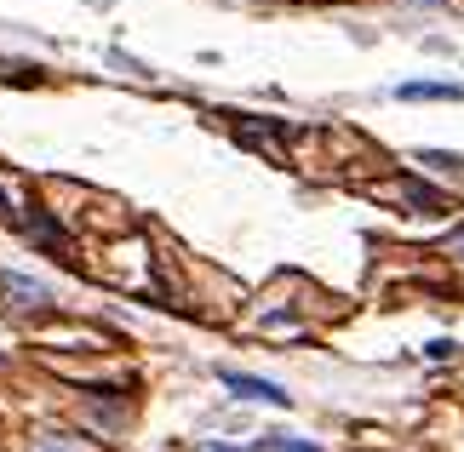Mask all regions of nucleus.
<instances>
[{"instance_id":"nucleus-4","label":"nucleus","mask_w":464,"mask_h":452,"mask_svg":"<svg viewBox=\"0 0 464 452\" xmlns=\"http://www.w3.org/2000/svg\"><path fill=\"white\" fill-rule=\"evenodd\" d=\"M212 452H236V447H212Z\"/></svg>"},{"instance_id":"nucleus-2","label":"nucleus","mask_w":464,"mask_h":452,"mask_svg":"<svg viewBox=\"0 0 464 452\" xmlns=\"http://www.w3.org/2000/svg\"><path fill=\"white\" fill-rule=\"evenodd\" d=\"M396 98H407V103H436V98H464V86H424V81H413V86H396Z\"/></svg>"},{"instance_id":"nucleus-3","label":"nucleus","mask_w":464,"mask_h":452,"mask_svg":"<svg viewBox=\"0 0 464 452\" xmlns=\"http://www.w3.org/2000/svg\"><path fill=\"white\" fill-rule=\"evenodd\" d=\"M258 452H321V447H310V441H287V436H270Z\"/></svg>"},{"instance_id":"nucleus-1","label":"nucleus","mask_w":464,"mask_h":452,"mask_svg":"<svg viewBox=\"0 0 464 452\" xmlns=\"http://www.w3.org/2000/svg\"><path fill=\"white\" fill-rule=\"evenodd\" d=\"M224 384L241 395V401H270V407H287L293 395L281 389V384H270V378H246V372H224Z\"/></svg>"}]
</instances>
